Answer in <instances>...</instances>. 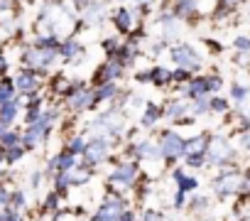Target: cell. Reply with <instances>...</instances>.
<instances>
[{"label":"cell","instance_id":"obj_2","mask_svg":"<svg viewBox=\"0 0 250 221\" xmlns=\"http://www.w3.org/2000/svg\"><path fill=\"white\" fill-rule=\"evenodd\" d=\"M113 22L118 25V30H130L133 27V13L130 10H118L113 15Z\"/></svg>","mask_w":250,"mask_h":221},{"label":"cell","instance_id":"obj_1","mask_svg":"<svg viewBox=\"0 0 250 221\" xmlns=\"http://www.w3.org/2000/svg\"><path fill=\"white\" fill-rule=\"evenodd\" d=\"M172 59L177 64H182V66H199V57H196V52L191 47H177V49H172Z\"/></svg>","mask_w":250,"mask_h":221},{"label":"cell","instance_id":"obj_4","mask_svg":"<svg viewBox=\"0 0 250 221\" xmlns=\"http://www.w3.org/2000/svg\"><path fill=\"white\" fill-rule=\"evenodd\" d=\"M228 3H230V5H233V3H240V0H228Z\"/></svg>","mask_w":250,"mask_h":221},{"label":"cell","instance_id":"obj_3","mask_svg":"<svg viewBox=\"0 0 250 221\" xmlns=\"http://www.w3.org/2000/svg\"><path fill=\"white\" fill-rule=\"evenodd\" d=\"M235 47H238V49H250V40H248V37H238V40H235Z\"/></svg>","mask_w":250,"mask_h":221}]
</instances>
